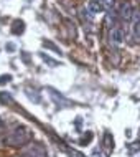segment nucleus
I'll return each mask as SVG.
<instances>
[{"label": "nucleus", "mask_w": 140, "mask_h": 157, "mask_svg": "<svg viewBox=\"0 0 140 157\" xmlns=\"http://www.w3.org/2000/svg\"><path fill=\"white\" fill-rule=\"evenodd\" d=\"M31 139H33L31 131H30L28 127H25V126H18L7 136L5 144L10 146V147H22V146H25V144H28Z\"/></svg>", "instance_id": "1"}, {"label": "nucleus", "mask_w": 140, "mask_h": 157, "mask_svg": "<svg viewBox=\"0 0 140 157\" xmlns=\"http://www.w3.org/2000/svg\"><path fill=\"white\" fill-rule=\"evenodd\" d=\"M22 157H46V151L41 144H30L22 151Z\"/></svg>", "instance_id": "2"}, {"label": "nucleus", "mask_w": 140, "mask_h": 157, "mask_svg": "<svg viewBox=\"0 0 140 157\" xmlns=\"http://www.w3.org/2000/svg\"><path fill=\"white\" fill-rule=\"evenodd\" d=\"M124 41V30L119 23L111 27V43L112 45H120Z\"/></svg>", "instance_id": "3"}, {"label": "nucleus", "mask_w": 140, "mask_h": 157, "mask_svg": "<svg viewBox=\"0 0 140 157\" xmlns=\"http://www.w3.org/2000/svg\"><path fill=\"white\" fill-rule=\"evenodd\" d=\"M48 93H50V98L54 101V104L59 106V108H69V106H71V101H68L64 96L58 94L54 90H51V88H48Z\"/></svg>", "instance_id": "4"}, {"label": "nucleus", "mask_w": 140, "mask_h": 157, "mask_svg": "<svg viewBox=\"0 0 140 157\" xmlns=\"http://www.w3.org/2000/svg\"><path fill=\"white\" fill-rule=\"evenodd\" d=\"M132 35L135 40H140V12H132Z\"/></svg>", "instance_id": "5"}, {"label": "nucleus", "mask_w": 140, "mask_h": 157, "mask_svg": "<svg viewBox=\"0 0 140 157\" xmlns=\"http://www.w3.org/2000/svg\"><path fill=\"white\" fill-rule=\"evenodd\" d=\"M105 8L104 5L101 2H97V0H91V2L87 3V12L91 15H94V13H99V12H104Z\"/></svg>", "instance_id": "6"}, {"label": "nucleus", "mask_w": 140, "mask_h": 157, "mask_svg": "<svg viewBox=\"0 0 140 157\" xmlns=\"http://www.w3.org/2000/svg\"><path fill=\"white\" fill-rule=\"evenodd\" d=\"M132 7H130V3H122V7H120V12H119V13H120V17L122 18L125 20V22H130V18H132Z\"/></svg>", "instance_id": "7"}, {"label": "nucleus", "mask_w": 140, "mask_h": 157, "mask_svg": "<svg viewBox=\"0 0 140 157\" xmlns=\"http://www.w3.org/2000/svg\"><path fill=\"white\" fill-rule=\"evenodd\" d=\"M23 32H25V22L23 20H15L12 23V33L13 35H22Z\"/></svg>", "instance_id": "8"}, {"label": "nucleus", "mask_w": 140, "mask_h": 157, "mask_svg": "<svg viewBox=\"0 0 140 157\" xmlns=\"http://www.w3.org/2000/svg\"><path fill=\"white\" fill-rule=\"evenodd\" d=\"M0 101L3 104H12L13 103V98L10 96V93H0Z\"/></svg>", "instance_id": "9"}, {"label": "nucleus", "mask_w": 140, "mask_h": 157, "mask_svg": "<svg viewBox=\"0 0 140 157\" xmlns=\"http://www.w3.org/2000/svg\"><path fill=\"white\" fill-rule=\"evenodd\" d=\"M43 46H46V48H50V50H53V52H56V53H61V50H59V48H58V46L54 45V43H51V41H48V40L43 41Z\"/></svg>", "instance_id": "10"}, {"label": "nucleus", "mask_w": 140, "mask_h": 157, "mask_svg": "<svg viewBox=\"0 0 140 157\" xmlns=\"http://www.w3.org/2000/svg\"><path fill=\"white\" fill-rule=\"evenodd\" d=\"M27 94H28V98H30V99H33V101H35V103H38V101H40V96L36 94V91L27 90Z\"/></svg>", "instance_id": "11"}, {"label": "nucleus", "mask_w": 140, "mask_h": 157, "mask_svg": "<svg viewBox=\"0 0 140 157\" xmlns=\"http://www.w3.org/2000/svg\"><path fill=\"white\" fill-rule=\"evenodd\" d=\"M10 81H12V75H2L0 76V86H3V84H7Z\"/></svg>", "instance_id": "12"}, {"label": "nucleus", "mask_w": 140, "mask_h": 157, "mask_svg": "<svg viewBox=\"0 0 140 157\" xmlns=\"http://www.w3.org/2000/svg\"><path fill=\"white\" fill-rule=\"evenodd\" d=\"M91 139H92V134L87 132V136H84V137L79 139V144H87V142H91Z\"/></svg>", "instance_id": "13"}, {"label": "nucleus", "mask_w": 140, "mask_h": 157, "mask_svg": "<svg viewBox=\"0 0 140 157\" xmlns=\"http://www.w3.org/2000/svg\"><path fill=\"white\" fill-rule=\"evenodd\" d=\"M41 58H43V60H45L46 63H50V65H51V66H58V61L51 60V58H50V56H46V55H41Z\"/></svg>", "instance_id": "14"}, {"label": "nucleus", "mask_w": 140, "mask_h": 157, "mask_svg": "<svg viewBox=\"0 0 140 157\" xmlns=\"http://www.w3.org/2000/svg\"><path fill=\"white\" fill-rule=\"evenodd\" d=\"M3 126V122H2V119H0V127H2Z\"/></svg>", "instance_id": "15"}, {"label": "nucleus", "mask_w": 140, "mask_h": 157, "mask_svg": "<svg viewBox=\"0 0 140 157\" xmlns=\"http://www.w3.org/2000/svg\"><path fill=\"white\" fill-rule=\"evenodd\" d=\"M92 157H101V155H97V154H94V155H92Z\"/></svg>", "instance_id": "16"}]
</instances>
